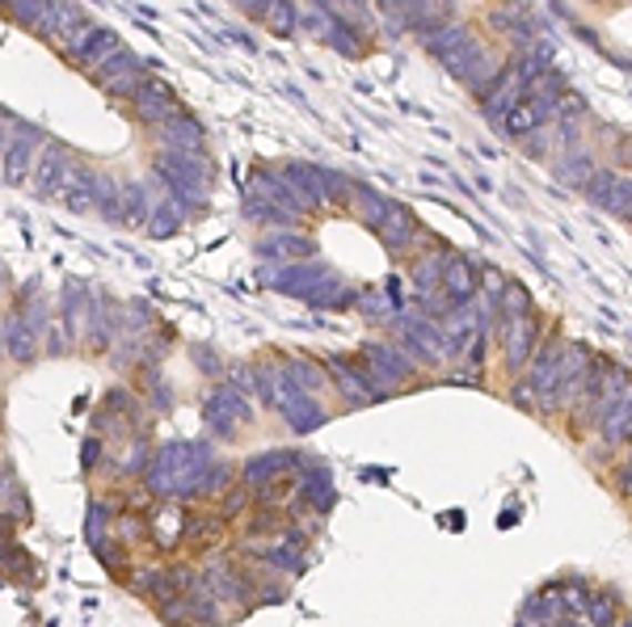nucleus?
Masks as SVG:
<instances>
[{"mask_svg":"<svg viewBox=\"0 0 632 627\" xmlns=\"http://www.w3.org/2000/svg\"><path fill=\"white\" fill-rule=\"evenodd\" d=\"M355 354L363 358V367L371 371V379H376L384 392L409 388L418 379V362L405 354L397 341H363Z\"/></svg>","mask_w":632,"mask_h":627,"instance_id":"39448f33","label":"nucleus"},{"mask_svg":"<svg viewBox=\"0 0 632 627\" xmlns=\"http://www.w3.org/2000/svg\"><path fill=\"white\" fill-rule=\"evenodd\" d=\"M611 627H632V615H620V619H615Z\"/></svg>","mask_w":632,"mask_h":627,"instance_id":"5fc2aeb1","label":"nucleus"},{"mask_svg":"<svg viewBox=\"0 0 632 627\" xmlns=\"http://www.w3.org/2000/svg\"><path fill=\"white\" fill-rule=\"evenodd\" d=\"M393 329H397V346L414 358L418 367H442V362H451L447 341H442V329L435 320L418 316L414 308H405V312L393 320Z\"/></svg>","mask_w":632,"mask_h":627,"instance_id":"20e7f679","label":"nucleus"},{"mask_svg":"<svg viewBox=\"0 0 632 627\" xmlns=\"http://www.w3.org/2000/svg\"><path fill=\"white\" fill-rule=\"evenodd\" d=\"M266 30L278 34V39H292L295 30H299V9L295 4H283V0H266Z\"/></svg>","mask_w":632,"mask_h":627,"instance_id":"79ce46f5","label":"nucleus"},{"mask_svg":"<svg viewBox=\"0 0 632 627\" xmlns=\"http://www.w3.org/2000/svg\"><path fill=\"white\" fill-rule=\"evenodd\" d=\"M152 140H156V147H169V152H203L207 147V131H203V123L194 119V114H186V110H177L173 119H165V123L156 126V131H147Z\"/></svg>","mask_w":632,"mask_h":627,"instance_id":"a211bd4d","label":"nucleus"},{"mask_svg":"<svg viewBox=\"0 0 632 627\" xmlns=\"http://www.w3.org/2000/svg\"><path fill=\"white\" fill-rule=\"evenodd\" d=\"M236 484H241V463L215 460L207 472H203L198 489H194V502H220V497H228Z\"/></svg>","mask_w":632,"mask_h":627,"instance_id":"c85d7f7f","label":"nucleus"},{"mask_svg":"<svg viewBox=\"0 0 632 627\" xmlns=\"http://www.w3.org/2000/svg\"><path fill=\"white\" fill-rule=\"evenodd\" d=\"M439 329H442V341H447V354L460 358V354H468V350H472V341H477L489 325H485L481 312L468 304V308H456V312L447 316Z\"/></svg>","mask_w":632,"mask_h":627,"instance_id":"4be33fe9","label":"nucleus"},{"mask_svg":"<svg viewBox=\"0 0 632 627\" xmlns=\"http://www.w3.org/2000/svg\"><path fill=\"white\" fill-rule=\"evenodd\" d=\"M98 215H102L105 224H123V182L114 177V173H105L98 177Z\"/></svg>","mask_w":632,"mask_h":627,"instance_id":"4c0bfd02","label":"nucleus"},{"mask_svg":"<svg viewBox=\"0 0 632 627\" xmlns=\"http://www.w3.org/2000/svg\"><path fill=\"white\" fill-rule=\"evenodd\" d=\"M620 619V598L611 594V589H594L587 603V615H582V624L587 627H611Z\"/></svg>","mask_w":632,"mask_h":627,"instance_id":"ea45409f","label":"nucleus"},{"mask_svg":"<svg viewBox=\"0 0 632 627\" xmlns=\"http://www.w3.org/2000/svg\"><path fill=\"white\" fill-rule=\"evenodd\" d=\"M594 173H599V156H594L587 144L561 152V156H557V165H552L557 186H565V189H587Z\"/></svg>","mask_w":632,"mask_h":627,"instance_id":"393cba45","label":"nucleus"},{"mask_svg":"<svg viewBox=\"0 0 632 627\" xmlns=\"http://www.w3.org/2000/svg\"><path fill=\"white\" fill-rule=\"evenodd\" d=\"M0 13H4L9 21H18L21 30L39 34L42 21L51 18V4H34V0H26V4H0Z\"/></svg>","mask_w":632,"mask_h":627,"instance_id":"c03bdc74","label":"nucleus"},{"mask_svg":"<svg viewBox=\"0 0 632 627\" xmlns=\"http://www.w3.org/2000/svg\"><path fill=\"white\" fill-rule=\"evenodd\" d=\"M582 194H587L590 207H603L611 215H620V219H632V177H624V173L599 168Z\"/></svg>","mask_w":632,"mask_h":627,"instance_id":"f8f14e48","label":"nucleus"},{"mask_svg":"<svg viewBox=\"0 0 632 627\" xmlns=\"http://www.w3.org/2000/svg\"><path fill=\"white\" fill-rule=\"evenodd\" d=\"M249 497H253L249 489H245V484H236V489H232L228 497H220V502H215V514H220L224 523H236V518H241L245 510H253Z\"/></svg>","mask_w":632,"mask_h":627,"instance_id":"de8ad7c7","label":"nucleus"},{"mask_svg":"<svg viewBox=\"0 0 632 627\" xmlns=\"http://www.w3.org/2000/svg\"><path fill=\"white\" fill-rule=\"evenodd\" d=\"M561 627H587L582 619H561Z\"/></svg>","mask_w":632,"mask_h":627,"instance_id":"4d7b16f0","label":"nucleus"},{"mask_svg":"<svg viewBox=\"0 0 632 627\" xmlns=\"http://www.w3.org/2000/svg\"><path fill=\"white\" fill-rule=\"evenodd\" d=\"M18 467H13V460L9 455H0V505H4V497L18 489Z\"/></svg>","mask_w":632,"mask_h":627,"instance_id":"3c124183","label":"nucleus"},{"mask_svg":"<svg viewBox=\"0 0 632 627\" xmlns=\"http://www.w3.org/2000/svg\"><path fill=\"white\" fill-rule=\"evenodd\" d=\"M51 144V135L34 123H21L18 135H13V144L4 152V161H0V177L9 182V186H26V177H34V168H39V156L42 147Z\"/></svg>","mask_w":632,"mask_h":627,"instance_id":"9b49d317","label":"nucleus"},{"mask_svg":"<svg viewBox=\"0 0 632 627\" xmlns=\"http://www.w3.org/2000/svg\"><path fill=\"white\" fill-rule=\"evenodd\" d=\"M393 210H397V198H388V194H379V189H371V186H358V194H355V215H358V224H363L367 232H379V228H384Z\"/></svg>","mask_w":632,"mask_h":627,"instance_id":"c756f323","label":"nucleus"},{"mask_svg":"<svg viewBox=\"0 0 632 627\" xmlns=\"http://www.w3.org/2000/svg\"><path fill=\"white\" fill-rule=\"evenodd\" d=\"M320 367H325L329 379L337 383L342 400L355 404V409L358 404H379V400L388 397L376 379H371V371L363 367V358L358 354H320Z\"/></svg>","mask_w":632,"mask_h":627,"instance_id":"423d86ee","label":"nucleus"},{"mask_svg":"<svg viewBox=\"0 0 632 627\" xmlns=\"http://www.w3.org/2000/svg\"><path fill=\"white\" fill-rule=\"evenodd\" d=\"M4 358H13L18 367H30L34 358H42V337L18 312L4 316Z\"/></svg>","mask_w":632,"mask_h":627,"instance_id":"bb28decb","label":"nucleus"},{"mask_svg":"<svg viewBox=\"0 0 632 627\" xmlns=\"http://www.w3.org/2000/svg\"><path fill=\"white\" fill-rule=\"evenodd\" d=\"M232 523H224L220 514H207V510H186V526H182V552L190 556H207L215 547L228 539Z\"/></svg>","mask_w":632,"mask_h":627,"instance_id":"2eb2a0df","label":"nucleus"},{"mask_svg":"<svg viewBox=\"0 0 632 627\" xmlns=\"http://www.w3.org/2000/svg\"><path fill=\"white\" fill-rule=\"evenodd\" d=\"M119 47H123V42H119V34H114L110 25H98V34H93V39H89V47H84L81 55L72 60V68H81L84 76H89V72H93V68H102V63L110 60Z\"/></svg>","mask_w":632,"mask_h":627,"instance_id":"c9c22d12","label":"nucleus"},{"mask_svg":"<svg viewBox=\"0 0 632 627\" xmlns=\"http://www.w3.org/2000/svg\"><path fill=\"white\" fill-rule=\"evenodd\" d=\"M565 337L557 333H544V341H540V350H536V358H531V371H527V383L536 388V397H544L548 388L557 383V371H561V362H565Z\"/></svg>","mask_w":632,"mask_h":627,"instance_id":"5701e85b","label":"nucleus"},{"mask_svg":"<svg viewBox=\"0 0 632 627\" xmlns=\"http://www.w3.org/2000/svg\"><path fill=\"white\" fill-rule=\"evenodd\" d=\"M215 463V451L211 442H194V439H173L161 442L152 451V463L144 472V493L147 497H161V502H194V489L203 481Z\"/></svg>","mask_w":632,"mask_h":627,"instance_id":"f257e3e1","label":"nucleus"},{"mask_svg":"<svg viewBox=\"0 0 632 627\" xmlns=\"http://www.w3.org/2000/svg\"><path fill=\"white\" fill-rule=\"evenodd\" d=\"M77 350V341L63 333V325H51V333L42 337V358H63Z\"/></svg>","mask_w":632,"mask_h":627,"instance_id":"09e8293b","label":"nucleus"},{"mask_svg":"<svg viewBox=\"0 0 632 627\" xmlns=\"http://www.w3.org/2000/svg\"><path fill=\"white\" fill-rule=\"evenodd\" d=\"M123 333V304H114L110 295H89V312H84L81 350L84 354H110V346Z\"/></svg>","mask_w":632,"mask_h":627,"instance_id":"6e6552de","label":"nucleus"},{"mask_svg":"<svg viewBox=\"0 0 632 627\" xmlns=\"http://www.w3.org/2000/svg\"><path fill=\"white\" fill-rule=\"evenodd\" d=\"M355 308L367 316V320H376V325H393V320L400 316V308L388 299V291H384V287H367V291H358Z\"/></svg>","mask_w":632,"mask_h":627,"instance_id":"58836bf2","label":"nucleus"},{"mask_svg":"<svg viewBox=\"0 0 632 627\" xmlns=\"http://www.w3.org/2000/svg\"><path fill=\"white\" fill-rule=\"evenodd\" d=\"M190 215L182 207H177V203H161V207H156V215H152V219H147V236H156V240H165V236H177V228H182V224H186Z\"/></svg>","mask_w":632,"mask_h":627,"instance_id":"37998d69","label":"nucleus"},{"mask_svg":"<svg viewBox=\"0 0 632 627\" xmlns=\"http://www.w3.org/2000/svg\"><path fill=\"white\" fill-rule=\"evenodd\" d=\"M590 362H594V354H590L587 346H582V341H569L565 362H561V371H557V383L540 397V409H536L540 418H561V413L573 409V400H578V392H582V383H587L590 376Z\"/></svg>","mask_w":632,"mask_h":627,"instance_id":"7ed1b4c3","label":"nucleus"},{"mask_svg":"<svg viewBox=\"0 0 632 627\" xmlns=\"http://www.w3.org/2000/svg\"><path fill=\"white\" fill-rule=\"evenodd\" d=\"M257 253L274 261V266H299V261H313L316 257V240L313 236H299V232H271L262 236Z\"/></svg>","mask_w":632,"mask_h":627,"instance_id":"aec40b11","label":"nucleus"},{"mask_svg":"<svg viewBox=\"0 0 632 627\" xmlns=\"http://www.w3.org/2000/svg\"><path fill=\"white\" fill-rule=\"evenodd\" d=\"M0 418H4V397H0Z\"/></svg>","mask_w":632,"mask_h":627,"instance_id":"13d9d810","label":"nucleus"},{"mask_svg":"<svg viewBox=\"0 0 632 627\" xmlns=\"http://www.w3.org/2000/svg\"><path fill=\"white\" fill-rule=\"evenodd\" d=\"M536 312V299L527 291L523 282L506 278V291H502V320H514V316H531Z\"/></svg>","mask_w":632,"mask_h":627,"instance_id":"a18cd8bd","label":"nucleus"},{"mask_svg":"<svg viewBox=\"0 0 632 627\" xmlns=\"http://www.w3.org/2000/svg\"><path fill=\"white\" fill-rule=\"evenodd\" d=\"M287 526V514L283 510H271V505H253L249 518L241 523V539H253V544H266V539H278V531Z\"/></svg>","mask_w":632,"mask_h":627,"instance_id":"72a5a7b5","label":"nucleus"},{"mask_svg":"<svg viewBox=\"0 0 632 627\" xmlns=\"http://www.w3.org/2000/svg\"><path fill=\"white\" fill-rule=\"evenodd\" d=\"M355 299H358V291H350L342 278H329V282L316 287L304 304H308V308H355Z\"/></svg>","mask_w":632,"mask_h":627,"instance_id":"a19ab883","label":"nucleus"},{"mask_svg":"<svg viewBox=\"0 0 632 627\" xmlns=\"http://www.w3.org/2000/svg\"><path fill=\"white\" fill-rule=\"evenodd\" d=\"M527 97V81H523V72L514 68V63H506L502 68V76L489 84V93L481 97V114H485V123H493L498 131H502L506 123V114L514 110V105L523 102Z\"/></svg>","mask_w":632,"mask_h":627,"instance_id":"ddd939ff","label":"nucleus"},{"mask_svg":"<svg viewBox=\"0 0 632 627\" xmlns=\"http://www.w3.org/2000/svg\"><path fill=\"white\" fill-rule=\"evenodd\" d=\"M329 278H337L325 261H299V266H257V282L262 287H274L283 295H295V299H308L316 287H325Z\"/></svg>","mask_w":632,"mask_h":627,"instance_id":"9d476101","label":"nucleus"},{"mask_svg":"<svg viewBox=\"0 0 632 627\" xmlns=\"http://www.w3.org/2000/svg\"><path fill=\"white\" fill-rule=\"evenodd\" d=\"M81 161H84V156L77 152V147H68L63 140H51V144L42 147L39 168H34V177H30L34 194H39V198H47V203H60L63 186H68V177L77 173V165H81Z\"/></svg>","mask_w":632,"mask_h":627,"instance_id":"1a4fd4ad","label":"nucleus"},{"mask_svg":"<svg viewBox=\"0 0 632 627\" xmlns=\"http://www.w3.org/2000/svg\"><path fill=\"white\" fill-rule=\"evenodd\" d=\"M147 81H152V72H147V68H140V72H131V76H119V81H110L102 93L110 97V102H135V93H140Z\"/></svg>","mask_w":632,"mask_h":627,"instance_id":"49530a36","label":"nucleus"},{"mask_svg":"<svg viewBox=\"0 0 632 627\" xmlns=\"http://www.w3.org/2000/svg\"><path fill=\"white\" fill-rule=\"evenodd\" d=\"M126 110H131V119H135L140 126L156 131V126L165 123V119H173L182 105H177V93H173L165 81H156V76H152V81L135 93V102H126Z\"/></svg>","mask_w":632,"mask_h":627,"instance_id":"4468645a","label":"nucleus"},{"mask_svg":"<svg viewBox=\"0 0 632 627\" xmlns=\"http://www.w3.org/2000/svg\"><path fill=\"white\" fill-rule=\"evenodd\" d=\"M182 526H186V510L177 502H156L147 510V544L156 552H177L182 547Z\"/></svg>","mask_w":632,"mask_h":627,"instance_id":"6ab92c4d","label":"nucleus"},{"mask_svg":"<svg viewBox=\"0 0 632 627\" xmlns=\"http://www.w3.org/2000/svg\"><path fill=\"white\" fill-rule=\"evenodd\" d=\"M376 236H379V245L393 253V257H405L414 245H421V224L414 219V210L405 207V203H397V210L388 215V224H384Z\"/></svg>","mask_w":632,"mask_h":627,"instance_id":"b1692460","label":"nucleus"},{"mask_svg":"<svg viewBox=\"0 0 632 627\" xmlns=\"http://www.w3.org/2000/svg\"><path fill=\"white\" fill-rule=\"evenodd\" d=\"M447 253H451V249H442V245H439L435 253H421L418 261L409 266V278H414V291H418V299L442 291V261H447Z\"/></svg>","mask_w":632,"mask_h":627,"instance_id":"473e14b6","label":"nucleus"},{"mask_svg":"<svg viewBox=\"0 0 632 627\" xmlns=\"http://www.w3.org/2000/svg\"><path fill=\"white\" fill-rule=\"evenodd\" d=\"M203 425H207L211 439H241V430H249L253 425V404L245 392H236L228 379L224 383H211L207 392H203Z\"/></svg>","mask_w":632,"mask_h":627,"instance_id":"f03ea898","label":"nucleus"},{"mask_svg":"<svg viewBox=\"0 0 632 627\" xmlns=\"http://www.w3.org/2000/svg\"><path fill=\"white\" fill-rule=\"evenodd\" d=\"M102 460H105V442L98 439V434H89V439L81 442V467H84V476L102 472Z\"/></svg>","mask_w":632,"mask_h":627,"instance_id":"8fccbe9b","label":"nucleus"},{"mask_svg":"<svg viewBox=\"0 0 632 627\" xmlns=\"http://www.w3.org/2000/svg\"><path fill=\"white\" fill-rule=\"evenodd\" d=\"M0 358H4V316H0Z\"/></svg>","mask_w":632,"mask_h":627,"instance_id":"6e6d98bb","label":"nucleus"},{"mask_svg":"<svg viewBox=\"0 0 632 627\" xmlns=\"http://www.w3.org/2000/svg\"><path fill=\"white\" fill-rule=\"evenodd\" d=\"M510 400H514L519 409H540V397H536V388H531L527 379H519V383L510 388Z\"/></svg>","mask_w":632,"mask_h":627,"instance_id":"864d4df0","label":"nucleus"},{"mask_svg":"<svg viewBox=\"0 0 632 627\" xmlns=\"http://www.w3.org/2000/svg\"><path fill=\"white\" fill-rule=\"evenodd\" d=\"M498 337H502L506 371H510V376H523L527 367H531V358H536V350H540V341H544V320H540V312L514 316V320H502V325H498Z\"/></svg>","mask_w":632,"mask_h":627,"instance_id":"0eeeda50","label":"nucleus"},{"mask_svg":"<svg viewBox=\"0 0 632 627\" xmlns=\"http://www.w3.org/2000/svg\"><path fill=\"white\" fill-rule=\"evenodd\" d=\"M84 18H89V13H84L81 4H51V18L42 21L39 39L47 42V47H60L63 34H68V30H77Z\"/></svg>","mask_w":632,"mask_h":627,"instance_id":"f704fd0d","label":"nucleus"},{"mask_svg":"<svg viewBox=\"0 0 632 627\" xmlns=\"http://www.w3.org/2000/svg\"><path fill=\"white\" fill-rule=\"evenodd\" d=\"M295 467H299V455H295V451H283V446H278V451H262V455L241 463V484H245L249 493H262L266 484L292 476Z\"/></svg>","mask_w":632,"mask_h":627,"instance_id":"dca6fc26","label":"nucleus"},{"mask_svg":"<svg viewBox=\"0 0 632 627\" xmlns=\"http://www.w3.org/2000/svg\"><path fill=\"white\" fill-rule=\"evenodd\" d=\"M599 434H603V451H611V446H624V442L632 439V383L629 392L611 404L608 413H603V421H599Z\"/></svg>","mask_w":632,"mask_h":627,"instance_id":"cd10ccee","label":"nucleus"},{"mask_svg":"<svg viewBox=\"0 0 632 627\" xmlns=\"http://www.w3.org/2000/svg\"><path fill=\"white\" fill-rule=\"evenodd\" d=\"M98 177H102V168H93L89 161H81L77 173L68 177L63 194H60L63 210H72V215H89V210L98 207Z\"/></svg>","mask_w":632,"mask_h":627,"instance_id":"a878e982","label":"nucleus"},{"mask_svg":"<svg viewBox=\"0 0 632 627\" xmlns=\"http://www.w3.org/2000/svg\"><path fill=\"white\" fill-rule=\"evenodd\" d=\"M161 203H165V194H156V182H152V177L123 182V224L126 228H147V219L156 215Z\"/></svg>","mask_w":632,"mask_h":627,"instance_id":"412c9836","label":"nucleus"},{"mask_svg":"<svg viewBox=\"0 0 632 627\" xmlns=\"http://www.w3.org/2000/svg\"><path fill=\"white\" fill-rule=\"evenodd\" d=\"M468 39H472V25H468V21H439V25H435V30L421 39V47H426V51L442 63L447 55H456Z\"/></svg>","mask_w":632,"mask_h":627,"instance_id":"2f4dec72","label":"nucleus"},{"mask_svg":"<svg viewBox=\"0 0 632 627\" xmlns=\"http://www.w3.org/2000/svg\"><path fill=\"white\" fill-rule=\"evenodd\" d=\"M283 367H287V376H292L295 388H299V392H308V397H316V392H325V388H329V371L320 367V358L283 354Z\"/></svg>","mask_w":632,"mask_h":627,"instance_id":"7c9ffc66","label":"nucleus"},{"mask_svg":"<svg viewBox=\"0 0 632 627\" xmlns=\"http://www.w3.org/2000/svg\"><path fill=\"white\" fill-rule=\"evenodd\" d=\"M140 68H152V63L140 60L131 47H119V51H114V55H110L102 68H93V72H89V81L98 84V89H105L110 81H119V76H131V72H140Z\"/></svg>","mask_w":632,"mask_h":627,"instance_id":"e433bc0d","label":"nucleus"},{"mask_svg":"<svg viewBox=\"0 0 632 627\" xmlns=\"http://www.w3.org/2000/svg\"><path fill=\"white\" fill-rule=\"evenodd\" d=\"M481 291V266L463 253H447L442 261V295L456 304V308H468Z\"/></svg>","mask_w":632,"mask_h":627,"instance_id":"f3484780","label":"nucleus"},{"mask_svg":"<svg viewBox=\"0 0 632 627\" xmlns=\"http://www.w3.org/2000/svg\"><path fill=\"white\" fill-rule=\"evenodd\" d=\"M18 126H21V119H13L9 110H0V161H4V152H9V144H13Z\"/></svg>","mask_w":632,"mask_h":627,"instance_id":"603ef678","label":"nucleus"}]
</instances>
